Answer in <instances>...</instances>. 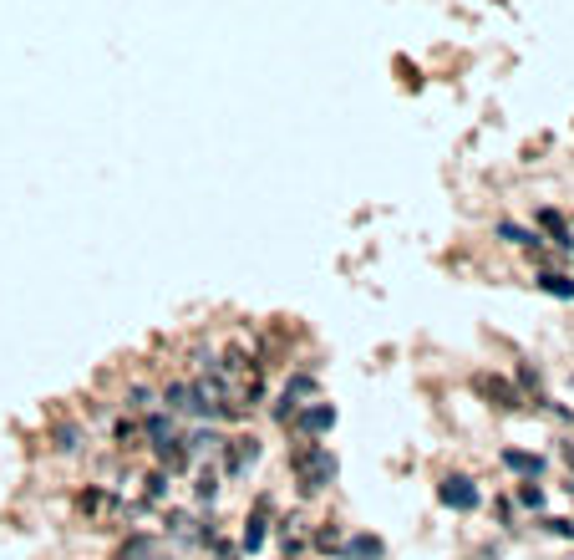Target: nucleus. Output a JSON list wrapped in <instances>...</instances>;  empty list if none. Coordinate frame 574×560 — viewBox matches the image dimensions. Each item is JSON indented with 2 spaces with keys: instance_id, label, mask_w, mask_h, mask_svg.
I'll use <instances>...</instances> for the list:
<instances>
[{
  "instance_id": "nucleus-16",
  "label": "nucleus",
  "mask_w": 574,
  "mask_h": 560,
  "mask_svg": "<svg viewBox=\"0 0 574 560\" xmlns=\"http://www.w3.org/2000/svg\"><path fill=\"white\" fill-rule=\"evenodd\" d=\"M493 235L509 240V245H519V250H539V235H534V230H519V224H509V220H498Z\"/></svg>"
},
{
  "instance_id": "nucleus-17",
  "label": "nucleus",
  "mask_w": 574,
  "mask_h": 560,
  "mask_svg": "<svg viewBox=\"0 0 574 560\" xmlns=\"http://www.w3.org/2000/svg\"><path fill=\"white\" fill-rule=\"evenodd\" d=\"M539 290H549V296H559V300H574V280L564 270H544L539 275Z\"/></svg>"
},
{
  "instance_id": "nucleus-18",
  "label": "nucleus",
  "mask_w": 574,
  "mask_h": 560,
  "mask_svg": "<svg viewBox=\"0 0 574 560\" xmlns=\"http://www.w3.org/2000/svg\"><path fill=\"white\" fill-rule=\"evenodd\" d=\"M519 505H523V509H544V505H549L544 484H539V479H519Z\"/></svg>"
},
{
  "instance_id": "nucleus-7",
  "label": "nucleus",
  "mask_w": 574,
  "mask_h": 560,
  "mask_svg": "<svg viewBox=\"0 0 574 560\" xmlns=\"http://www.w3.org/2000/svg\"><path fill=\"white\" fill-rule=\"evenodd\" d=\"M269 535L280 540V560H306V550H310V520L306 515H280Z\"/></svg>"
},
{
  "instance_id": "nucleus-10",
  "label": "nucleus",
  "mask_w": 574,
  "mask_h": 560,
  "mask_svg": "<svg viewBox=\"0 0 574 560\" xmlns=\"http://www.w3.org/2000/svg\"><path fill=\"white\" fill-rule=\"evenodd\" d=\"M336 560H386V540L371 530H351L336 550Z\"/></svg>"
},
{
  "instance_id": "nucleus-20",
  "label": "nucleus",
  "mask_w": 574,
  "mask_h": 560,
  "mask_svg": "<svg viewBox=\"0 0 574 560\" xmlns=\"http://www.w3.org/2000/svg\"><path fill=\"white\" fill-rule=\"evenodd\" d=\"M148 408H153V392L142 388V382H132L128 388V413H148Z\"/></svg>"
},
{
  "instance_id": "nucleus-1",
  "label": "nucleus",
  "mask_w": 574,
  "mask_h": 560,
  "mask_svg": "<svg viewBox=\"0 0 574 560\" xmlns=\"http://www.w3.org/2000/svg\"><path fill=\"white\" fill-rule=\"evenodd\" d=\"M285 464H290V474H295V489H300V499L326 495V489L341 479V458H336L331 443H320V438H295L290 454H285Z\"/></svg>"
},
{
  "instance_id": "nucleus-9",
  "label": "nucleus",
  "mask_w": 574,
  "mask_h": 560,
  "mask_svg": "<svg viewBox=\"0 0 574 560\" xmlns=\"http://www.w3.org/2000/svg\"><path fill=\"white\" fill-rule=\"evenodd\" d=\"M158 403H163L168 418H193V423H204V408H199V392H193V382L173 378L163 392H158Z\"/></svg>"
},
{
  "instance_id": "nucleus-24",
  "label": "nucleus",
  "mask_w": 574,
  "mask_h": 560,
  "mask_svg": "<svg viewBox=\"0 0 574 560\" xmlns=\"http://www.w3.org/2000/svg\"><path fill=\"white\" fill-rule=\"evenodd\" d=\"M569 560H574V555H569Z\"/></svg>"
},
{
  "instance_id": "nucleus-12",
  "label": "nucleus",
  "mask_w": 574,
  "mask_h": 560,
  "mask_svg": "<svg viewBox=\"0 0 574 560\" xmlns=\"http://www.w3.org/2000/svg\"><path fill=\"white\" fill-rule=\"evenodd\" d=\"M341 540H345V525L341 520H316V525H310V550H316V555L336 560Z\"/></svg>"
},
{
  "instance_id": "nucleus-23",
  "label": "nucleus",
  "mask_w": 574,
  "mask_h": 560,
  "mask_svg": "<svg viewBox=\"0 0 574 560\" xmlns=\"http://www.w3.org/2000/svg\"><path fill=\"white\" fill-rule=\"evenodd\" d=\"M559 458H564V464L574 469V443H559Z\"/></svg>"
},
{
  "instance_id": "nucleus-3",
  "label": "nucleus",
  "mask_w": 574,
  "mask_h": 560,
  "mask_svg": "<svg viewBox=\"0 0 574 560\" xmlns=\"http://www.w3.org/2000/svg\"><path fill=\"white\" fill-rule=\"evenodd\" d=\"M255 464H259V438H255V433H224V448H219V474H224V479H244Z\"/></svg>"
},
{
  "instance_id": "nucleus-13",
  "label": "nucleus",
  "mask_w": 574,
  "mask_h": 560,
  "mask_svg": "<svg viewBox=\"0 0 574 560\" xmlns=\"http://www.w3.org/2000/svg\"><path fill=\"white\" fill-rule=\"evenodd\" d=\"M219 489H224V474H219V464H199V474H193V505H199V509H214Z\"/></svg>"
},
{
  "instance_id": "nucleus-21",
  "label": "nucleus",
  "mask_w": 574,
  "mask_h": 560,
  "mask_svg": "<svg viewBox=\"0 0 574 560\" xmlns=\"http://www.w3.org/2000/svg\"><path fill=\"white\" fill-rule=\"evenodd\" d=\"M539 530H544V535H559V540H574V520H554V515H544V520H539Z\"/></svg>"
},
{
  "instance_id": "nucleus-11",
  "label": "nucleus",
  "mask_w": 574,
  "mask_h": 560,
  "mask_svg": "<svg viewBox=\"0 0 574 560\" xmlns=\"http://www.w3.org/2000/svg\"><path fill=\"white\" fill-rule=\"evenodd\" d=\"M498 464H503L513 479H539V474L549 469L544 454H529V448H503V454H498Z\"/></svg>"
},
{
  "instance_id": "nucleus-6",
  "label": "nucleus",
  "mask_w": 574,
  "mask_h": 560,
  "mask_svg": "<svg viewBox=\"0 0 574 560\" xmlns=\"http://www.w3.org/2000/svg\"><path fill=\"white\" fill-rule=\"evenodd\" d=\"M107 560H179V555H173V545H168L163 535H153V530H128L122 540H117V550Z\"/></svg>"
},
{
  "instance_id": "nucleus-19",
  "label": "nucleus",
  "mask_w": 574,
  "mask_h": 560,
  "mask_svg": "<svg viewBox=\"0 0 574 560\" xmlns=\"http://www.w3.org/2000/svg\"><path fill=\"white\" fill-rule=\"evenodd\" d=\"M209 560H244L239 555V545H234V540H224V535H214V540H209Z\"/></svg>"
},
{
  "instance_id": "nucleus-22",
  "label": "nucleus",
  "mask_w": 574,
  "mask_h": 560,
  "mask_svg": "<svg viewBox=\"0 0 574 560\" xmlns=\"http://www.w3.org/2000/svg\"><path fill=\"white\" fill-rule=\"evenodd\" d=\"M77 448H82L77 428H56V454H77Z\"/></svg>"
},
{
  "instance_id": "nucleus-2",
  "label": "nucleus",
  "mask_w": 574,
  "mask_h": 560,
  "mask_svg": "<svg viewBox=\"0 0 574 560\" xmlns=\"http://www.w3.org/2000/svg\"><path fill=\"white\" fill-rule=\"evenodd\" d=\"M269 530H275V499L259 495L255 509H249V515H244V525H239V540H234V545H239V555L244 560L259 555V550H265V540H269Z\"/></svg>"
},
{
  "instance_id": "nucleus-14",
  "label": "nucleus",
  "mask_w": 574,
  "mask_h": 560,
  "mask_svg": "<svg viewBox=\"0 0 574 560\" xmlns=\"http://www.w3.org/2000/svg\"><path fill=\"white\" fill-rule=\"evenodd\" d=\"M539 230H549L559 250H574V230L564 224V214H554V209H539Z\"/></svg>"
},
{
  "instance_id": "nucleus-8",
  "label": "nucleus",
  "mask_w": 574,
  "mask_h": 560,
  "mask_svg": "<svg viewBox=\"0 0 574 560\" xmlns=\"http://www.w3.org/2000/svg\"><path fill=\"white\" fill-rule=\"evenodd\" d=\"M316 398H320V382L310 378V372H295V378L280 388V398H275V423H290L295 408H300V403H316Z\"/></svg>"
},
{
  "instance_id": "nucleus-15",
  "label": "nucleus",
  "mask_w": 574,
  "mask_h": 560,
  "mask_svg": "<svg viewBox=\"0 0 574 560\" xmlns=\"http://www.w3.org/2000/svg\"><path fill=\"white\" fill-rule=\"evenodd\" d=\"M478 392H483V398H498V408H519V392H513L503 378H488L483 372V378H478Z\"/></svg>"
},
{
  "instance_id": "nucleus-5",
  "label": "nucleus",
  "mask_w": 574,
  "mask_h": 560,
  "mask_svg": "<svg viewBox=\"0 0 574 560\" xmlns=\"http://www.w3.org/2000/svg\"><path fill=\"white\" fill-rule=\"evenodd\" d=\"M331 428H336V403H326V398H316V403H300L290 413V423H285V433H290V438H326Z\"/></svg>"
},
{
  "instance_id": "nucleus-4",
  "label": "nucleus",
  "mask_w": 574,
  "mask_h": 560,
  "mask_svg": "<svg viewBox=\"0 0 574 560\" xmlns=\"http://www.w3.org/2000/svg\"><path fill=\"white\" fill-rule=\"evenodd\" d=\"M437 505L452 509V515H478V509H483V489H478L472 474H443V484H437Z\"/></svg>"
}]
</instances>
